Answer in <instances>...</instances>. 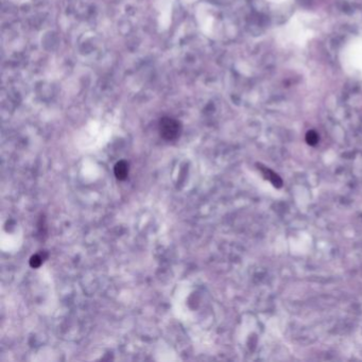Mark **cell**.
<instances>
[{"mask_svg":"<svg viewBox=\"0 0 362 362\" xmlns=\"http://www.w3.org/2000/svg\"><path fill=\"white\" fill-rule=\"evenodd\" d=\"M159 130L163 139L172 142L180 137L181 132H182V125L179 120L171 117H163L160 120Z\"/></svg>","mask_w":362,"mask_h":362,"instance_id":"obj_1","label":"cell"},{"mask_svg":"<svg viewBox=\"0 0 362 362\" xmlns=\"http://www.w3.org/2000/svg\"><path fill=\"white\" fill-rule=\"evenodd\" d=\"M114 172L118 180H126L128 173V163L125 161H120L116 163Z\"/></svg>","mask_w":362,"mask_h":362,"instance_id":"obj_2","label":"cell"},{"mask_svg":"<svg viewBox=\"0 0 362 362\" xmlns=\"http://www.w3.org/2000/svg\"><path fill=\"white\" fill-rule=\"evenodd\" d=\"M44 258H42V256H40L39 254H36V255H33L31 257L30 259V266L32 268H38L40 265H42Z\"/></svg>","mask_w":362,"mask_h":362,"instance_id":"obj_3","label":"cell"},{"mask_svg":"<svg viewBox=\"0 0 362 362\" xmlns=\"http://www.w3.org/2000/svg\"><path fill=\"white\" fill-rule=\"evenodd\" d=\"M306 139L309 145H315L318 142H319V136L318 134L313 132V131H310L307 133V136H306Z\"/></svg>","mask_w":362,"mask_h":362,"instance_id":"obj_4","label":"cell"}]
</instances>
